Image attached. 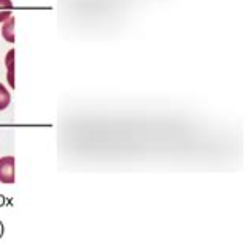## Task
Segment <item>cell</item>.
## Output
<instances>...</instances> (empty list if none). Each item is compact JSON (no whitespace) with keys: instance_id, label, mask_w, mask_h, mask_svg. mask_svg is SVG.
I'll return each instance as SVG.
<instances>
[{"instance_id":"obj_1","label":"cell","mask_w":250,"mask_h":248,"mask_svg":"<svg viewBox=\"0 0 250 248\" xmlns=\"http://www.w3.org/2000/svg\"><path fill=\"white\" fill-rule=\"evenodd\" d=\"M15 156H3L0 158V182L2 184H15Z\"/></svg>"},{"instance_id":"obj_2","label":"cell","mask_w":250,"mask_h":248,"mask_svg":"<svg viewBox=\"0 0 250 248\" xmlns=\"http://www.w3.org/2000/svg\"><path fill=\"white\" fill-rule=\"evenodd\" d=\"M15 24H16L15 18L10 16L2 25V37L8 43H15V40H16V38H15Z\"/></svg>"},{"instance_id":"obj_3","label":"cell","mask_w":250,"mask_h":248,"mask_svg":"<svg viewBox=\"0 0 250 248\" xmlns=\"http://www.w3.org/2000/svg\"><path fill=\"white\" fill-rule=\"evenodd\" d=\"M6 68H8V84L10 87L15 89V49L8 51V54H6Z\"/></svg>"},{"instance_id":"obj_4","label":"cell","mask_w":250,"mask_h":248,"mask_svg":"<svg viewBox=\"0 0 250 248\" xmlns=\"http://www.w3.org/2000/svg\"><path fill=\"white\" fill-rule=\"evenodd\" d=\"M13 2L11 0H0V22H5L11 16Z\"/></svg>"},{"instance_id":"obj_5","label":"cell","mask_w":250,"mask_h":248,"mask_svg":"<svg viewBox=\"0 0 250 248\" xmlns=\"http://www.w3.org/2000/svg\"><path fill=\"white\" fill-rule=\"evenodd\" d=\"M10 101H11V95L8 92V89H6L3 84L0 82V111L8 108Z\"/></svg>"}]
</instances>
